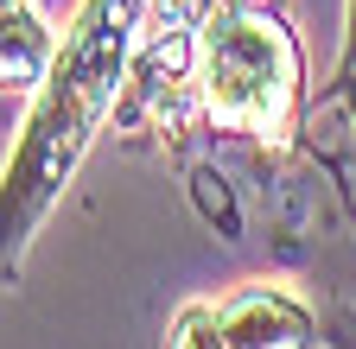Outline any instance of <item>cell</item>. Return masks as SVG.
<instances>
[{
  "mask_svg": "<svg viewBox=\"0 0 356 349\" xmlns=\"http://www.w3.org/2000/svg\"><path fill=\"white\" fill-rule=\"evenodd\" d=\"M147 0H83L76 19L58 38V64L44 76L19 121V146L7 153V191H0V229H7V280L38 235V223L64 197L70 171L96 134L115 121L127 76H134V38H140Z\"/></svg>",
  "mask_w": 356,
  "mask_h": 349,
  "instance_id": "obj_1",
  "label": "cell"
},
{
  "mask_svg": "<svg viewBox=\"0 0 356 349\" xmlns=\"http://www.w3.org/2000/svg\"><path fill=\"white\" fill-rule=\"evenodd\" d=\"M197 108L216 134L293 146L305 134V58L274 0H222L197 45Z\"/></svg>",
  "mask_w": 356,
  "mask_h": 349,
  "instance_id": "obj_2",
  "label": "cell"
},
{
  "mask_svg": "<svg viewBox=\"0 0 356 349\" xmlns=\"http://www.w3.org/2000/svg\"><path fill=\"white\" fill-rule=\"evenodd\" d=\"M216 7L222 0H147L140 38H134V76L115 108V127L165 121V134H178L185 102H197V45Z\"/></svg>",
  "mask_w": 356,
  "mask_h": 349,
  "instance_id": "obj_3",
  "label": "cell"
},
{
  "mask_svg": "<svg viewBox=\"0 0 356 349\" xmlns=\"http://www.w3.org/2000/svg\"><path fill=\"white\" fill-rule=\"evenodd\" d=\"M318 318L267 280H242L236 292L191 298L165 324V349H312Z\"/></svg>",
  "mask_w": 356,
  "mask_h": 349,
  "instance_id": "obj_4",
  "label": "cell"
},
{
  "mask_svg": "<svg viewBox=\"0 0 356 349\" xmlns=\"http://www.w3.org/2000/svg\"><path fill=\"white\" fill-rule=\"evenodd\" d=\"M58 64V32L32 0H0V83L7 96H38Z\"/></svg>",
  "mask_w": 356,
  "mask_h": 349,
  "instance_id": "obj_5",
  "label": "cell"
},
{
  "mask_svg": "<svg viewBox=\"0 0 356 349\" xmlns=\"http://www.w3.org/2000/svg\"><path fill=\"white\" fill-rule=\"evenodd\" d=\"M350 114V134H356V0H343V38H337V64H331V83L318 90V102H312L305 121L318 114Z\"/></svg>",
  "mask_w": 356,
  "mask_h": 349,
  "instance_id": "obj_6",
  "label": "cell"
}]
</instances>
